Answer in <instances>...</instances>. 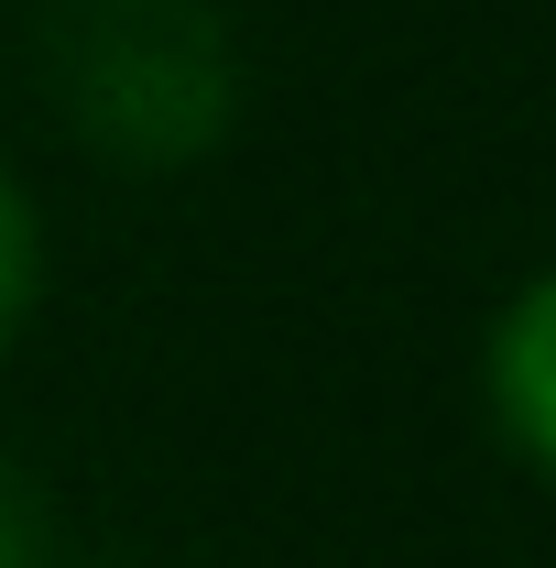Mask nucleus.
I'll return each instance as SVG.
<instances>
[{"label": "nucleus", "instance_id": "nucleus-3", "mask_svg": "<svg viewBox=\"0 0 556 568\" xmlns=\"http://www.w3.org/2000/svg\"><path fill=\"white\" fill-rule=\"evenodd\" d=\"M33 295H44V219H33V197H22V175L0 164V351L22 339Z\"/></svg>", "mask_w": 556, "mask_h": 568}, {"label": "nucleus", "instance_id": "nucleus-2", "mask_svg": "<svg viewBox=\"0 0 556 568\" xmlns=\"http://www.w3.org/2000/svg\"><path fill=\"white\" fill-rule=\"evenodd\" d=\"M491 416L502 437L556 481V263L535 284H513V306L491 317Z\"/></svg>", "mask_w": 556, "mask_h": 568}, {"label": "nucleus", "instance_id": "nucleus-4", "mask_svg": "<svg viewBox=\"0 0 556 568\" xmlns=\"http://www.w3.org/2000/svg\"><path fill=\"white\" fill-rule=\"evenodd\" d=\"M0 568H55V525H44V493L0 459Z\"/></svg>", "mask_w": 556, "mask_h": 568}, {"label": "nucleus", "instance_id": "nucleus-1", "mask_svg": "<svg viewBox=\"0 0 556 568\" xmlns=\"http://www.w3.org/2000/svg\"><path fill=\"white\" fill-rule=\"evenodd\" d=\"M55 88H66L76 132L121 164H186L240 110V67L218 44L208 0H66Z\"/></svg>", "mask_w": 556, "mask_h": 568}]
</instances>
